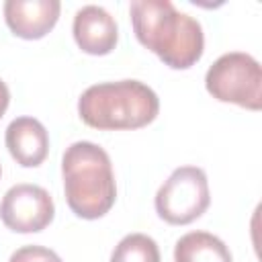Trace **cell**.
<instances>
[{"label": "cell", "instance_id": "7c38bea8", "mask_svg": "<svg viewBox=\"0 0 262 262\" xmlns=\"http://www.w3.org/2000/svg\"><path fill=\"white\" fill-rule=\"evenodd\" d=\"M8 262H61V258L45 246H23L12 252Z\"/></svg>", "mask_w": 262, "mask_h": 262}, {"label": "cell", "instance_id": "7a4b0ae2", "mask_svg": "<svg viewBox=\"0 0 262 262\" xmlns=\"http://www.w3.org/2000/svg\"><path fill=\"white\" fill-rule=\"evenodd\" d=\"M66 203L82 219L106 215L117 199V182L108 154L92 141H74L61 156Z\"/></svg>", "mask_w": 262, "mask_h": 262}, {"label": "cell", "instance_id": "52a82bcc", "mask_svg": "<svg viewBox=\"0 0 262 262\" xmlns=\"http://www.w3.org/2000/svg\"><path fill=\"white\" fill-rule=\"evenodd\" d=\"M72 33L78 47L88 55H106L119 41L115 16L96 4H86L76 12Z\"/></svg>", "mask_w": 262, "mask_h": 262}, {"label": "cell", "instance_id": "5b68a950", "mask_svg": "<svg viewBox=\"0 0 262 262\" xmlns=\"http://www.w3.org/2000/svg\"><path fill=\"white\" fill-rule=\"evenodd\" d=\"M211 203L209 180L199 166L176 168L156 192V213L170 225H188L199 219Z\"/></svg>", "mask_w": 262, "mask_h": 262}, {"label": "cell", "instance_id": "5bb4252c", "mask_svg": "<svg viewBox=\"0 0 262 262\" xmlns=\"http://www.w3.org/2000/svg\"><path fill=\"white\" fill-rule=\"evenodd\" d=\"M0 174H2V168H0Z\"/></svg>", "mask_w": 262, "mask_h": 262}, {"label": "cell", "instance_id": "8992f818", "mask_svg": "<svg viewBox=\"0 0 262 262\" xmlns=\"http://www.w3.org/2000/svg\"><path fill=\"white\" fill-rule=\"evenodd\" d=\"M55 215V205L51 194L39 186L20 182L10 186L0 203L2 223L16 233H37L43 231Z\"/></svg>", "mask_w": 262, "mask_h": 262}, {"label": "cell", "instance_id": "30bf717a", "mask_svg": "<svg viewBox=\"0 0 262 262\" xmlns=\"http://www.w3.org/2000/svg\"><path fill=\"white\" fill-rule=\"evenodd\" d=\"M174 262H233L223 239L209 231H188L174 246Z\"/></svg>", "mask_w": 262, "mask_h": 262}, {"label": "cell", "instance_id": "9c48e42d", "mask_svg": "<svg viewBox=\"0 0 262 262\" xmlns=\"http://www.w3.org/2000/svg\"><path fill=\"white\" fill-rule=\"evenodd\" d=\"M4 141L16 164L25 168L41 166L49 151V133L35 117H16L10 121Z\"/></svg>", "mask_w": 262, "mask_h": 262}, {"label": "cell", "instance_id": "3957f363", "mask_svg": "<svg viewBox=\"0 0 262 262\" xmlns=\"http://www.w3.org/2000/svg\"><path fill=\"white\" fill-rule=\"evenodd\" d=\"M158 113V94L139 80L92 84L78 98L80 119L100 131L141 129L149 125Z\"/></svg>", "mask_w": 262, "mask_h": 262}, {"label": "cell", "instance_id": "8fae6325", "mask_svg": "<svg viewBox=\"0 0 262 262\" xmlns=\"http://www.w3.org/2000/svg\"><path fill=\"white\" fill-rule=\"evenodd\" d=\"M160 248L154 237L145 233L125 235L113 250L111 262H160Z\"/></svg>", "mask_w": 262, "mask_h": 262}, {"label": "cell", "instance_id": "6da1fadb", "mask_svg": "<svg viewBox=\"0 0 262 262\" xmlns=\"http://www.w3.org/2000/svg\"><path fill=\"white\" fill-rule=\"evenodd\" d=\"M129 16L137 41L168 68L188 70L203 57L205 35L201 23L180 12L170 0H133Z\"/></svg>", "mask_w": 262, "mask_h": 262}, {"label": "cell", "instance_id": "ba28073f", "mask_svg": "<svg viewBox=\"0 0 262 262\" xmlns=\"http://www.w3.org/2000/svg\"><path fill=\"white\" fill-rule=\"evenodd\" d=\"M59 0H6L4 20L8 29L20 39L45 37L59 18Z\"/></svg>", "mask_w": 262, "mask_h": 262}, {"label": "cell", "instance_id": "277c9868", "mask_svg": "<svg viewBox=\"0 0 262 262\" xmlns=\"http://www.w3.org/2000/svg\"><path fill=\"white\" fill-rule=\"evenodd\" d=\"M205 88L219 102H233L250 111L262 108V70L250 53L229 51L217 57L207 70Z\"/></svg>", "mask_w": 262, "mask_h": 262}, {"label": "cell", "instance_id": "4fadbf2b", "mask_svg": "<svg viewBox=\"0 0 262 262\" xmlns=\"http://www.w3.org/2000/svg\"><path fill=\"white\" fill-rule=\"evenodd\" d=\"M8 104H10V90H8L6 82H4V80H0V119L4 117V113H6Z\"/></svg>", "mask_w": 262, "mask_h": 262}]
</instances>
